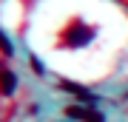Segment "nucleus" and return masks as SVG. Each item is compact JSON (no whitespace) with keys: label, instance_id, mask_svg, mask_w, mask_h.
<instances>
[{"label":"nucleus","instance_id":"nucleus-1","mask_svg":"<svg viewBox=\"0 0 128 122\" xmlns=\"http://www.w3.org/2000/svg\"><path fill=\"white\" fill-rule=\"evenodd\" d=\"M3 80H6V94H12V88H14V77L6 71V74H3Z\"/></svg>","mask_w":128,"mask_h":122}]
</instances>
